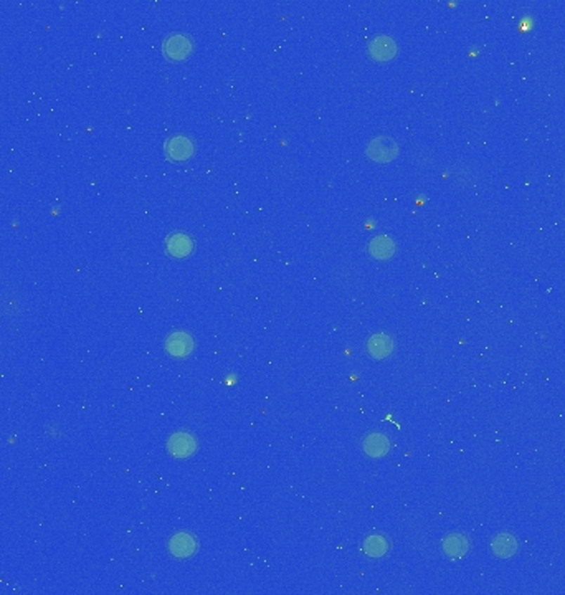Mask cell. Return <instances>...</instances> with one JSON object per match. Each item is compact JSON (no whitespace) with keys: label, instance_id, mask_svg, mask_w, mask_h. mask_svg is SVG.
Segmentation results:
<instances>
[{"label":"cell","instance_id":"obj_4","mask_svg":"<svg viewBox=\"0 0 565 595\" xmlns=\"http://www.w3.org/2000/svg\"><path fill=\"white\" fill-rule=\"evenodd\" d=\"M195 343L194 338L190 334L183 333V331H174L164 343V349H166L167 354H171L172 357H187L190 356L192 351H194Z\"/></svg>","mask_w":565,"mask_h":595},{"label":"cell","instance_id":"obj_3","mask_svg":"<svg viewBox=\"0 0 565 595\" xmlns=\"http://www.w3.org/2000/svg\"><path fill=\"white\" fill-rule=\"evenodd\" d=\"M197 448H199V443H197V438L188 432H176L172 433L171 438L167 440V450L174 458H190L195 455Z\"/></svg>","mask_w":565,"mask_h":595},{"label":"cell","instance_id":"obj_13","mask_svg":"<svg viewBox=\"0 0 565 595\" xmlns=\"http://www.w3.org/2000/svg\"><path fill=\"white\" fill-rule=\"evenodd\" d=\"M369 253L375 260H390L395 255V242L389 235H377L369 242Z\"/></svg>","mask_w":565,"mask_h":595},{"label":"cell","instance_id":"obj_9","mask_svg":"<svg viewBox=\"0 0 565 595\" xmlns=\"http://www.w3.org/2000/svg\"><path fill=\"white\" fill-rule=\"evenodd\" d=\"M194 151V143L182 134L172 136L166 143V154L172 160H187L188 158H192Z\"/></svg>","mask_w":565,"mask_h":595},{"label":"cell","instance_id":"obj_7","mask_svg":"<svg viewBox=\"0 0 565 595\" xmlns=\"http://www.w3.org/2000/svg\"><path fill=\"white\" fill-rule=\"evenodd\" d=\"M398 46L395 40L389 35L374 37L369 44V53L377 61H390L397 56Z\"/></svg>","mask_w":565,"mask_h":595},{"label":"cell","instance_id":"obj_1","mask_svg":"<svg viewBox=\"0 0 565 595\" xmlns=\"http://www.w3.org/2000/svg\"><path fill=\"white\" fill-rule=\"evenodd\" d=\"M164 55L172 61H182L194 50V40L186 33H171L162 44Z\"/></svg>","mask_w":565,"mask_h":595},{"label":"cell","instance_id":"obj_12","mask_svg":"<svg viewBox=\"0 0 565 595\" xmlns=\"http://www.w3.org/2000/svg\"><path fill=\"white\" fill-rule=\"evenodd\" d=\"M395 351V343L392 336L389 334L379 333L369 338L367 341V352L370 354L372 359H385L392 356Z\"/></svg>","mask_w":565,"mask_h":595},{"label":"cell","instance_id":"obj_8","mask_svg":"<svg viewBox=\"0 0 565 595\" xmlns=\"http://www.w3.org/2000/svg\"><path fill=\"white\" fill-rule=\"evenodd\" d=\"M166 250L174 258H186L194 252V240L183 231H174L166 240Z\"/></svg>","mask_w":565,"mask_h":595},{"label":"cell","instance_id":"obj_5","mask_svg":"<svg viewBox=\"0 0 565 595\" xmlns=\"http://www.w3.org/2000/svg\"><path fill=\"white\" fill-rule=\"evenodd\" d=\"M471 549V542L468 536L461 532H450L441 539V551L451 561L463 559Z\"/></svg>","mask_w":565,"mask_h":595},{"label":"cell","instance_id":"obj_10","mask_svg":"<svg viewBox=\"0 0 565 595\" xmlns=\"http://www.w3.org/2000/svg\"><path fill=\"white\" fill-rule=\"evenodd\" d=\"M519 551V542L511 532H501L491 541V552L498 559H511Z\"/></svg>","mask_w":565,"mask_h":595},{"label":"cell","instance_id":"obj_14","mask_svg":"<svg viewBox=\"0 0 565 595\" xmlns=\"http://www.w3.org/2000/svg\"><path fill=\"white\" fill-rule=\"evenodd\" d=\"M362 549L372 559H380V557L389 554L390 541L382 535H370L362 542Z\"/></svg>","mask_w":565,"mask_h":595},{"label":"cell","instance_id":"obj_6","mask_svg":"<svg viewBox=\"0 0 565 595\" xmlns=\"http://www.w3.org/2000/svg\"><path fill=\"white\" fill-rule=\"evenodd\" d=\"M199 549V542L197 537L190 532H177L169 541V551L177 559H188Z\"/></svg>","mask_w":565,"mask_h":595},{"label":"cell","instance_id":"obj_11","mask_svg":"<svg viewBox=\"0 0 565 595\" xmlns=\"http://www.w3.org/2000/svg\"><path fill=\"white\" fill-rule=\"evenodd\" d=\"M362 450L370 458H384L390 452V440L384 433L372 432L362 440Z\"/></svg>","mask_w":565,"mask_h":595},{"label":"cell","instance_id":"obj_2","mask_svg":"<svg viewBox=\"0 0 565 595\" xmlns=\"http://www.w3.org/2000/svg\"><path fill=\"white\" fill-rule=\"evenodd\" d=\"M365 154L375 162H390L398 155V144L387 136H379L367 144Z\"/></svg>","mask_w":565,"mask_h":595}]
</instances>
